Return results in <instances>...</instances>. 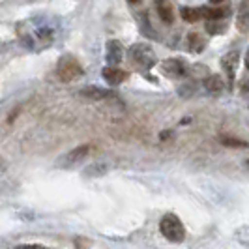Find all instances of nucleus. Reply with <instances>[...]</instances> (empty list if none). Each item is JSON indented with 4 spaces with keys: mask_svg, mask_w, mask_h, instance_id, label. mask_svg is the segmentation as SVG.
I'll return each instance as SVG.
<instances>
[{
    "mask_svg": "<svg viewBox=\"0 0 249 249\" xmlns=\"http://www.w3.org/2000/svg\"><path fill=\"white\" fill-rule=\"evenodd\" d=\"M105 171H107L105 165H92V167H88L85 173H87L88 176H100V175H103Z\"/></svg>",
    "mask_w": 249,
    "mask_h": 249,
    "instance_id": "aec40b11",
    "label": "nucleus"
},
{
    "mask_svg": "<svg viewBox=\"0 0 249 249\" xmlns=\"http://www.w3.org/2000/svg\"><path fill=\"white\" fill-rule=\"evenodd\" d=\"M202 85H204V88H206L208 92L217 94V92H221V90H223L225 81L221 79V75H208V77H204Z\"/></svg>",
    "mask_w": 249,
    "mask_h": 249,
    "instance_id": "f8f14e48",
    "label": "nucleus"
},
{
    "mask_svg": "<svg viewBox=\"0 0 249 249\" xmlns=\"http://www.w3.org/2000/svg\"><path fill=\"white\" fill-rule=\"evenodd\" d=\"M88 154H90V146H88V144H81V146H77V148L70 150L68 154H64L62 158H58V167H64V169L73 167V165H77L79 161H83Z\"/></svg>",
    "mask_w": 249,
    "mask_h": 249,
    "instance_id": "39448f33",
    "label": "nucleus"
},
{
    "mask_svg": "<svg viewBox=\"0 0 249 249\" xmlns=\"http://www.w3.org/2000/svg\"><path fill=\"white\" fill-rule=\"evenodd\" d=\"M206 47V39L197 34V32H191L189 36H187V49L191 51V53H200V51H204Z\"/></svg>",
    "mask_w": 249,
    "mask_h": 249,
    "instance_id": "2eb2a0df",
    "label": "nucleus"
},
{
    "mask_svg": "<svg viewBox=\"0 0 249 249\" xmlns=\"http://www.w3.org/2000/svg\"><path fill=\"white\" fill-rule=\"evenodd\" d=\"M236 26L242 34H248L249 32V0H242V2H240Z\"/></svg>",
    "mask_w": 249,
    "mask_h": 249,
    "instance_id": "9d476101",
    "label": "nucleus"
},
{
    "mask_svg": "<svg viewBox=\"0 0 249 249\" xmlns=\"http://www.w3.org/2000/svg\"><path fill=\"white\" fill-rule=\"evenodd\" d=\"M137 21H139V30L144 34L146 37H158V32L152 28V23H150V17H148V13H139L137 15Z\"/></svg>",
    "mask_w": 249,
    "mask_h": 249,
    "instance_id": "ddd939ff",
    "label": "nucleus"
},
{
    "mask_svg": "<svg viewBox=\"0 0 249 249\" xmlns=\"http://www.w3.org/2000/svg\"><path fill=\"white\" fill-rule=\"evenodd\" d=\"M200 12H202V17L206 21H210V19H223V17H227L231 13V8L229 6L227 8H208V6H202Z\"/></svg>",
    "mask_w": 249,
    "mask_h": 249,
    "instance_id": "4468645a",
    "label": "nucleus"
},
{
    "mask_svg": "<svg viewBox=\"0 0 249 249\" xmlns=\"http://www.w3.org/2000/svg\"><path fill=\"white\" fill-rule=\"evenodd\" d=\"M238 58H240V56H238L236 51H231V53H227L223 58H221V66H223L225 73H227V77H229V88H232V83H234Z\"/></svg>",
    "mask_w": 249,
    "mask_h": 249,
    "instance_id": "423d86ee",
    "label": "nucleus"
},
{
    "mask_svg": "<svg viewBox=\"0 0 249 249\" xmlns=\"http://www.w3.org/2000/svg\"><path fill=\"white\" fill-rule=\"evenodd\" d=\"M105 58L112 66L122 62V58H124V47H122V43L118 39H109L107 41V54H105Z\"/></svg>",
    "mask_w": 249,
    "mask_h": 249,
    "instance_id": "6e6552de",
    "label": "nucleus"
},
{
    "mask_svg": "<svg viewBox=\"0 0 249 249\" xmlns=\"http://www.w3.org/2000/svg\"><path fill=\"white\" fill-rule=\"evenodd\" d=\"M127 58L133 66H137L141 71H148L158 64L156 51L152 49L148 43H133L127 49Z\"/></svg>",
    "mask_w": 249,
    "mask_h": 249,
    "instance_id": "f257e3e1",
    "label": "nucleus"
},
{
    "mask_svg": "<svg viewBox=\"0 0 249 249\" xmlns=\"http://www.w3.org/2000/svg\"><path fill=\"white\" fill-rule=\"evenodd\" d=\"M221 2H225V0H210V4H221Z\"/></svg>",
    "mask_w": 249,
    "mask_h": 249,
    "instance_id": "5701e85b",
    "label": "nucleus"
},
{
    "mask_svg": "<svg viewBox=\"0 0 249 249\" xmlns=\"http://www.w3.org/2000/svg\"><path fill=\"white\" fill-rule=\"evenodd\" d=\"M79 96L87 98V100L92 101H101V100H107V98H116V94L112 90H107V88H100V87H88L83 88L79 92Z\"/></svg>",
    "mask_w": 249,
    "mask_h": 249,
    "instance_id": "0eeeda50",
    "label": "nucleus"
},
{
    "mask_svg": "<svg viewBox=\"0 0 249 249\" xmlns=\"http://www.w3.org/2000/svg\"><path fill=\"white\" fill-rule=\"evenodd\" d=\"M160 231H161L163 236L173 244H180V242L186 240V227L175 213H165L163 215L160 219Z\"/></svg>",
    "mask_w": 249,
    "mask_h": 249,
    "instance_id": "f03ea898",
    "label": "nucleus"
},
{
    "mask_svg": "<svg viewBox=\"0 0 249 249\" xmlns=\"http://www.w3.org/2000/svg\"><path fill=\"white\" fill-rule=\"evenodd\" d=\"M101 77L112 85V87H116V85H120V83H124L125 79H127V73H125L124 70H120V68H114V66H107V68H103L101 70Z\"/></svg>",
    "mask_w": 249,
    "mask_h": 249,
    "instance_id": "1a4fd4ad",
    "label": "nucleus"
},
{
    "mask_svg": "<svg viewBox=\"0 0 249 249\" xmlns=\"http://www.w3.org/2000/svg\"><path fill=\"white\" fill-rule=\"evenodd\" d=\"M189 70H187V62L184 58H167L161 62V73L165 77H171V79H180L184 77Z\"/></svg>",
    "mask_w": 249,
    "mask_h": 249,
    "instance_id": "20e7f679",
    "label": "nucleus"
},
{
    "mask_svg": "<svg viewBox=\"0 0 249 249\" xmlns=\"http://www.w3.org/2000/svg\"><path fill=\"white\" fill-rule=\"evenodd\" d=\"M56 73L60 77V81L70 83V81H75V79H79V77L83 75V68H81L79 60H75L73 56L66 54V56H62V58L58 60Z\"/></svg>",
    "mask_w": 249,
    "mask_h": 249,
    "instance_id": "7ed1b4c3",
    "label": "nucleus"
},
{
    "mask_svg": "<svg viewBox=\"0 0 249 249\" xmlns=\"http://www.w3.org/2000/svg\"><path fill=\"white\" fill-rule=\"evenodd\" d=\"M244 64H246V68H248V71H249V47H248V51H246V56H244Z\"/></svg>",
    "mask_w": 249,
    "mask_h": 249,
    "instance_id": "412c9836",
    "label": "nucleus"
},
{
    "mask_svg": "<svg viewBox=\"0 0 249 249\" xmlns=\"http://www.w3.org/2000/svg\"><path fill=\"white\" fill-rule=\"evenodd\" d=\"M127 2H129V4H131V6H135V4H141V2H142V0H127Z\"/></svg>",
    "mask_w": 249,
    "mask_h": 249,
    "instance_id": "4be33fe9",
    "label": "nucleus"
},
{
    "mask_svg": "<svg viewBox=\"0 0 249 249\" xmlns=\"http://www.w3.org/2000/svg\"><path fill=\"white\" fill-rule=\"evenodd\" d=\"M248 165H249V161H248Z\"/></svg>",
    "mask_w": 249,
    "mask_h": 249,
    "instance_id": "b1692460",
    "label": "nucleus"
},
{
    "mask_svg": "<svg viewBox=\"0 0 249 249\" xmlns=\"http://www.w3.org/2000/svg\"><path fill=\"white\" fill-rule=\"evenodd\" d=\"M219 142L229 146V148H248L249 146V142L242 141V139L231 137V135H219Z\"/></svg>",
    "mask_w": 249,
    "mask_h": 249,
    "instance_id": "f3484780",
    "label": "nucleus"
},
{
    "mask_svg": "<svg viewBox=\"0 0 249 249\" xmlns=\"http://www.w3.org/2000/svg\"><path fill=\"white\" fill-rule=\"evenodd\" d=\"M156 10H158V15L165 25H171L175 21V10H173L169 0H156Z\"/></svg>",
    "mask_w": 249,
    "mask_h": 249,
    "instance_id": "9b49d317",
    "label": "nucleus"
},
{
    "mask_svg": "<svg viewBox=\"0 0 249 249\" xmlns=\"http://www.w3.org/2000/svg\"><path fill=\"white\" fill-rule=\"evenodd\" d=\"M180 15H182V19L187 21V23H195V21H199L200 17H202V12H200V8H189V6H184V8L180 10Z\"/></svg>",
    "mask_w": 249,
    "mask_h": 249,
    "instance_id": "dca6fc26",
    "label": "nucleus"
},
{
    "mask_svg": "<svg viewBox=\"0 0 249 249\" xmlns=\"http://www.w3.org/2000/svg\"><path fill=\"white\" fill-rule=\"evenodd\" d=\"M195 92H197V87H195L193 83H186V85H182V87L178 88V94H180L182 98H191Z\"/></svg>",
    "mask_w": 249,
    "mask_h": 249,
    "instance_id": "6ab92c4d",
    "label": "nucleus"
},
{
    "mask_svg": "<svg viewBox=\"0 0 249 249\" xmlns=\"http://www.w3.org/2000/svg\"><path fill=\"white\" fill-rule=\"evenodd\" d=\"M225 30H227V25H223L219 19H210V21L206 23V32H208L210 36H215V34H223Z\"/></svg>",
    "mask_w": 249,
    "mask_h": 249,
    "instance_id": "a211bd4d",
    "label": "nucleus"
}]
</instances>
